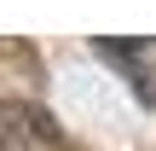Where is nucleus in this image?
<instances>
[{
  "label": "nucleus",
  "mask_w": 156,
  "mask_h": 151,
  "mask_svg": "<svg viewBox=\"0 0 156 151\" xmlns=\"http://www.w3.org/2000/svg\"><path fill=\"white\" fill-rule=\"evenodd\" d=\"M98 58H110L127 81H133V93L156 105V35H133V41H98Z\"/></svg>",
  "instance_id": "f257e3e1"
}]
</instances>
